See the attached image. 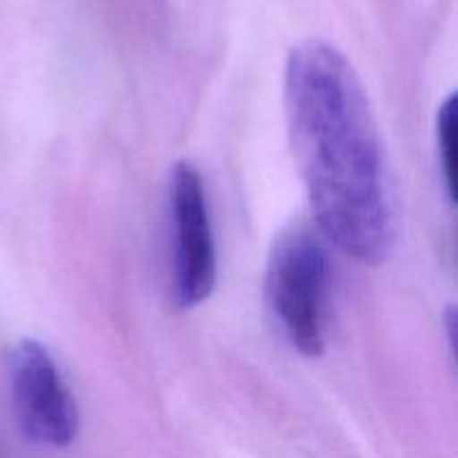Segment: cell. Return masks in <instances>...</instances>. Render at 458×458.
I'll return each instance as SVG.
<instances>
[{
	"instance_id": "1",
	"label": "cell",
	"mask_w": 458,
	"mask_h": 458,
	"mask_svg": "<svg viewBox=\"0 0 458 458\" xmlns=\"http://www.w3.org/2000/svg\"><path fill=\"white\" fill-rule=\"evenodd\" d=\"M284 110L320 235L358 262H383L396 231L383 141L362 81L335 45L307 38L291 49Z\"/></svg>"
},
{
	"instance_id": "2",
	"label": "cell",
	"mask_w": 458,
	"mask_h": 458,
	"mask_svg": "<svg viewBox=\"0 0 458 458\" xmlns=\"http://www.w3.org/2000/svg\"><path fill=\"white\" fill-rule=\"evenodd\" d=\"M264 291L286 343L307 358L322 356L329 322V255L322 237L304 224L284 228L268 253Z\"/></svg>"
},
{
	"instance_id": "3",
	"label": "cell",
	"mask_w": 458,
	"mask_h": 458,
	"mask_svg": "<svg viewBox=\"0 0 458 458\" xmlns=\"http://www.w3.org/2000/svg\"><path fill=\"white\" fill-rule=\"evenodd\" d=\"M9 394L18 429L38 447H67L79 434V407L52 353L38 340L22 338L7 356Z\"/></svg>"
},
{
	"instance_id": "4",
	"label": "cell",
	"mask_w": 458,
	"mask_h": 458,
	"mask_svg": "<svg viewBox=\"0 0 458 458\" xmlns=\"http://www.w3.org/2000/svg\"><path fill=\"white\" fill-rule=\"evenodd\" d=\"M173 226V295L179 309H195L213 295L217 250L201 173L192 161H177L170 174Z\"/></svg>"
},
{
	"instance_id": "5",
	"label": "cell",
	"mask_w": 458,
	"mask_h": 458,
	"mask_svg": "<svg viewBox=\"0 0 458 458\" xmlns=\"http://www.w3.org/2000/svg\"><path fill=\"white\" fill-rule=\"evenodd\" d=\"M437 152L438 168H441V182L447 197L454 204V177H456V94L443 98L437 114Z\"/></svg>"
}]
</instances>
